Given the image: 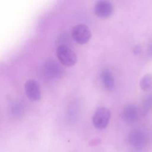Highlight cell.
Masks as SVG:
<instances>
[{"label":"cell","mask_w":152,"mask_h":152,"mask_svg":"<svg viewBox=\"0 0 152 152\" xmlns=\"http://www.w3.org/2000/svg\"><path fill=\"white\" fill-rule=\"evenodd\" d=\"M56 55L59 62L66 66L74 65L77 62V56L68 46L59 45L56 49Z\"/></svg>","instance_id":"6da1fadb"},{"label":"cell","mask_w":152,"mask_h":152,"mask_svg":"<svg viewBox=\"0 0 152 152\" xmlns=\"http://www.w3.org/2000/svg\"><path fill=\"white\" fill-rule=\"evenodd\" d=\"M11 113L14 117H20L23 115V108L18 103H14L11 106Z\"/></svg>","instance_id":"8fae6325"},{"label":"cell","mask_w":152,"mask_h":152,"mask_svg":"<svg viewBox=\"0 0 152 152\" xmlns=\"http://www.w3.org/2000/svg\"><path fill=\"white\" fill-rule=\"evenodd\" d=\"M148 53L150 56H152V43L150 44L149 48H148Z\"/></svg>","instance_id":"5bb4252c"},{"label":"cell","mask_w":152,"mask_h":152,"mask_svg":"<svg viewBox=\"0 0 152 152\" xmlns=\"http://www.w3.org/2000/svg\"><path fill=\"white\" fill-rule=\"evenodd\" d=\"M100 77L104 88L108 90H112L115 87V84L113 75L110 71L107 69L103 70Z\"/></svg>","instance_id":"9c48e42d"},{"label":"cell","mask_w":152,"mask_h":152,"mask_svg":"<svg viewBox=\"0 0 152 152\" xmlns=\"http://www.w3.org/2000/svg\"><path fill=\"white\" fill-rule=\"evenodd\" d=\"M145 106L147 107H150L152 106V96L147 98L145 101Z\"/></svg>","instance_id":"7c38bea8"},{"label":"cell","mask_w":152,"mask_h":152,"mask_svg":"<svg viewBox=\"0 0 152 152\" xmlns=\"http://www.w3.org/2000/svg\"><path fill=\"white\" fill-rule=\"evenodd\" d=\"M27 96L33 101H38L41 98V91L39 83L34 80H28L25 83Z\"/></svg>","instance_id":"5b68a950"},{"label":"cell","mask_w":152,"mask_h":152,"mask_svg":"<svg viewBox=\"0 0 152 152\" xmlns=\"http://www.w3.org/2000/svg\"><path fill=\"white\" fill-rule=\"evenodd\" d=\"M141 52V49L139 46H135L134 49H133V52L135 54V55H138Z\"/></svg>","instance_id":"4fadbf2b"},{"label":"cell","mask_w":152,"mask_h":152,"mask_svg":"<svg viewBox=\"0 0 152 152\" xmlns=\"http://www.w3.org/2000/svg\"><path fill=\"white\" fill-rule=\"evenodd\" d=\"M45 72L49 78L57 79L62 75L64 70L58 63L55 61L50 60L46 64Z\"/></svg>","instance_id":"8992f818"},{"label":"cell","mask_w":152,"mask_h":152,"mask_svg":"<svg viewBox=\"0 0 152 152\" xmlns=\"http://www.w3.org/2000/svg\"><path fill=\"white\" fill-rule=\"evenodd\" d=\"M110 118V110L105 107H99L96 109L93 114L92 118L93 124L96 128L103 129L107 126Z\"/></svg>","instance_id":"7a4b0ae2"},{"label":"cell","mask_w":152,"mask_h":152,"mask_svg":"<svg viewBox=\"0 0 152 152\" xmlns=\"http://www.w3.org/2000/svg\"><path fill=\"white\" fill-rule=\"evenodd\" d=\"M128 140L129 143L135 147H143L147 141L145 134L138 129L132 131L129 135Z\"/></svg>","instance_id":"52a82bcc"},{"label":"cell","mask_w":152,"mask_h":152,"mask_svg":"<svg viewBox=\"0 0 152 152\" xmlns=\"http://www.w3.org/2000/svg\"><path fill=\"white\" fill-rule=\"evenodd\" d=\"M96 15L101 18H107L110 17L114 11L113 4L107 0L98 1L94 7Z\"/></svg>","instance_id":"277c9868"},{"label":"cell","mask_w":152,"mask_h":152,"mask_svg":"<svg viewBox=\"0 0 152 152\" xmlns=\"http://www.w3.org/2000/svg\"><path fill=\"white\" fill-rule=\"evenodd\" d=\"M141 88L146 92L152 90V74L148 73L144 75L140 82Z\"/></svg>","instance_id":"30bf717a"},{"label":"cell","mask_w":152,"mask_h":152,"mask_svg":"<svg viewBox=\"0 0 152 152\" xmlns=\"http://www.w3.org/2000/svg\"><path fill=\"white\" fill-rule=\"evenodd\" d=\"M71 34L73 39L78 44L87 43L91 37V32L88 26L83 24L75 25L72 29Z\"/></svg>","instance_id":"3957f363"},{"label":"cell","mask_w":152,"mask_h":152,"mask_svg":"<svg viewBox=\"0 0 152 152\" xmlns=\"http://www.w3.org/2000/svg\"><path fill=\"white\" fill-rule=\"evenodd\" d=\"M122 118L127 123L135 122L138 118L137 108L134 104H128L125 106L122 111Z\"/></svg>","instance_id":"ba28073f"}]
</instances>
